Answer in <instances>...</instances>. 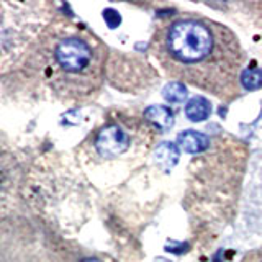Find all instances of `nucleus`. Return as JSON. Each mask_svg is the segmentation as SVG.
Returning <instances> with one entry per match:
<instances>
[{
	"instance_id": "nucleus-8",
	"label": "nucleus",
	"mask_w": 262,
	"mask_h": 262,
	"mask_svg": "<svg viewBox=\"0 0 262 262\" xmlns=\"http://www.w3.org/2000/svg\"><path fill=\"white\" fill-rule=\"evenodd\" d=\"M61 262H105L102 257L94 256V254H84V252H71L68 254Z\"/></svg>"
},
{
	"instance_id": "nucleus-2",
	"label": "nucleus",
	"mask_w": 262,
	"mask_h": 262,
	"mask_svg": "<svg viewBox=\"0 0 262 262\" xmlns=\"http://www.w3.org/2000/svg\"><path fill=\"white\" fill-rule=\"evenodd\" d=\"M106 48L84 28H54L45 35L38 49L41 79L54 95L82 100L98 92L105 77Z\"/></svg>"
},
{
	"instance_id": "nucleus-7",
	"label": "nucleus",
	"mask_w": 262,
	"mask_h": 262,
	"mask_svg": "<svg viewBox=\"0 0 262 262\" xmlns=\"http://www.w3.org/2000/svg\"><path fill=\"white\" fill-rule=\"evenodd\" d=\"M164 97L170 102H180L185 97V89L179 82H170V84L164 89Z\"/></svg>"
},
{
	"instance_id": "nucleus-1",
	"label": "nucleus",
	"mask_w": 262,
	"mask_h": 262,
	"mask_svg": "<svg viewBox=\"0 0 262 262\" xmlns=\"http://www.w3.org/2000/svg\"><path fill=\"white\" fill-rule=\"evenodd\" d=\"M151 53L166 76L231 102L241 94L244 51L234 33L211 18L184 13L156 30Z\"/></svg>"
},
{
	"instance_id": "nucleus-3",
	"label": "nucleus",
	"mask_w": 262,
	"mask_h": 262,
	"mask_svg": "<svg viewBox=\"0 0 262 262\" xmlns=\"http://www.w3.org/2000/svg\"><path fill=\"white\" fill-rule=\"evenodd\" d=\"M131 138L125 129H121L118 125H108L98 131L95 139V147L100 156L106 159L117 158L123 154L129 147Z\"/></svg>"
},
{
	"instance_id": "nucleus-6",
	"label": "nucleus",
	"mask_w": 262,
	"mask_h": 262,
	"mask_svg": "<svg viewBox=\"0 0 262 262\" xmlns=\"http://www.w3.org/2000/svg\"><path fill=\"white\" fill-rule=\"evenodd\" d=\"M144 117L152 121L159 129H169L174 125V115L166 106H149L144 112Z\"/></svg>"
},
{
	"instance_id": "nucleus-4",
	"label": "nucleus",
	"mask_w": 262,
	"mask_h": 262,
	"mask_svg": "<svg viewBox=\"0 0 262 262\" xmlns=\"http://www.w3.org/2000/svg\"><path fill=\"white\" fill-rule=\"evenodd\" d=\"M211 106L210 102L203 97H193L190 102L185 106V115L187 118H190L192 121H203L210 117Z\"/></svg>"
},
{
	"instance_id": "nucleus-5",
	"label": "nucleus",
	"mask_w": 262,
	"mask_h": 262,
	"mask_svg": "<svg viewBox=\"0 0 262 262\" xmlns=\"http://www.w3.org/2000/svg\"><path fill=\"white\" fill-rule=\"evenodd\" d=\"M179 143L187 152H200L208 147V138L196 131H185V133L179 135Z\"/></svg>"
}]
</instances>
